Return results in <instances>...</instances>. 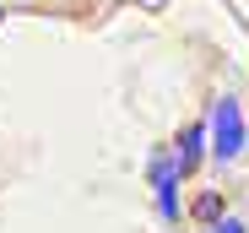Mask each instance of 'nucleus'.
I'll use <instances>...</instances> for the list:
<instances>
[{
	"instance_id": "obj_1",
	"label": "nucleus",
	"mask_w": 249,
	"mask_h": 233,
	"mask_svg": "<svg viewBox=\"0 0 249 233\" xmlns=\"http://www.w3.org/2000/svg\"><path fill=\"white\" fill-rule=\"evenodd\" d=\"M206 136H212V163L233 168L244 163V146H249V120H244V103L233 92H217L212 108H206Z\"/></svg>"
},
{
	"instance_id": "obj_2",
	"label": "nucleus",
	"mask_w": 249,
	"mask_h": 233,
	"mask_svg": "<svg viewBox=\"0 0 249 233\" xmlns=\"http://www.w3.org/2000/svg\"><path fill=\"white\" fill-rule=\"evenodd\" d=\"M146 179H152V196H157V217L162 222H179L184 217V196H179V163H174V146H152L146 158Z\"/></svg>"
},
{
	"instance_id": "obj_3",
	"label": "nucleus",
	"mask_w": 249,
	"mask_h": 233,
	"mask_svg": "<svg viewBox=\"0 0 249 233\" xmlns=\"http://www.w3.org/2000/svg\"><path fill=\"white\" fill-rule=\"evenodd\" d=\"M174 163H179L184 179L200 174L206 163H212V136H206V120H190V125L174 136Z\"/></svg>"
},
{
	"instance_id": "obj_4",
	"label": "nucleus",
	"mask_w": 249,
	"mask_h": 233,
	"mask_svg": "<svg viewBox=\"0 0 249 233\" xmlns=\"http://www.w3.org/2000/svg\"><path fill=\"white\" fill-rule=\"evenodd\" d=\"M184 212H190V217H195V222L206 228V222H217V217H228V196H222V190H200V196H195V201H190Z\"/></svg>"
},
{
	"instance_id": "obj_5",
	"label": "nucleus",
	"mask_w": 249,
	"mask_h": 233,
	"mask_svg": "<svg viewBox=\"0 0 249 233\" xmlns=\"http://www.w3.org/2000/svg\"><path fill=\"white\" fill-rule=\"evenodd\" d=\"M206 233H249V222L228 212V217H217V222H206Z\"/></svg>"
},
{
	"instance_id": "obj_6",
	"label": "nucleus",
	"mask_w": 249,
	"mask_h": 233,
	"mask_svg": "<svg viewBox=\"0 0 249 233\" xmlns=\"http://www.w3.org/2000/svg\"><path fill=\"white\" fill-rule=\"evenodd\" d=\"M141 6H162V0H141Z\"/></svg>"
},
{
	"instance_id": "obj_7",
	"label": "nucleus",
	"mask_w": 249,
	"mask_h": 233,
	"mask_svg": "<svg viewBox=\"0 0 249 233\" xmlns=\"http://www.w3.org/2000/svg\"><path fill=\"white\" fill-rule=\"evenodd\" d=\"M0 22H6V6H0Z\"/></svg>"
}]
</instances>
